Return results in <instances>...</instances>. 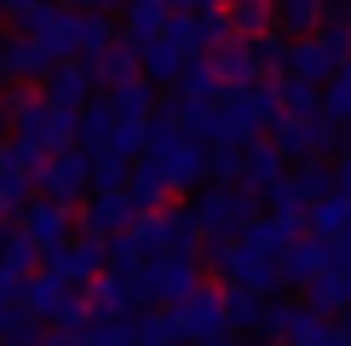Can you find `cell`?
I'll use <instances>...</instances> for the list:
<instances>
[{"instance_id": "30bf717a", "label": "cell", "mask_w": 351, "mask_h": 346, "mask_svg": "<svg viewBox=\"0 0 351 346\" xmlns=\"http://www.w3.org/2000/svg\"><path fill=\"white\" fill-rule=\"evenodd\" d=\"M18 139H29L35 150L58 156V150H69V144H75V115H69V110H52V104H40V110L18 127Z\"/></svg>"}, {"instance_id": "db71d44e", "label": "cell", "mask_w": 351, "mask_h": 346, "mask_svg": "<svg viewBox=\"0 0 351 346\" xmlns=\"http://www.w3.org/2000/svg\"><path fill=\"white\" fill-rule=\"evenodd\" d=\"M323 23H351V0H323Z\"/></svg>"}, {"instance_id": "d590c367", "label": "cell", "mask_w": 351, "mask_h": 346, "mask_svg": "<svg viewBox=\"0 0 351 346\" xmlns=\"http://www.w3.org/2000/svg\"><path fill=\"white\" fill-rule=\"evenodd\" d=\"M294 300H282V295H271L265 300V306H259V323H254V335H259V346H276V341H282L288 335V323H294Z\"/></svg>"}, {"instance_id": "816d5d0a", "label": "cell", "mask_w": 351, "mask_h": 346, "mask_svg": "<svg viewBox=\"0 0 351 346\" xmlns=\"http://www.w3.org/2000/svg\"><path fill=\"white\" fill-rule=\"evenodd\" d=\"M0 306H23V277L0 266Z\"/></svg>"}, {"instance_id": "f907efd6", "label": "cell", "mask_w": 351, "mask_h": 346, "mask_svg": "<svg viewBox=\"0 0 351 346\" xmlns=\"http://www.w3.org/2000/svg\"><path fill=\"white\" fill-rule=\"evenodd\" d=\"M35 335H40V323L23 306H12L6 312V346H35Z\"/></svg>"}, {"instance_id": "ffe728a7", "label": "cell", "mask_w": 351, "mask_h": 346, "mask_svg": "<svg viewBox=\"0 0 351 346\" xmlns=\"http://www.w3.org/2000/svg\"><path fill=\"white\" fill-rule=\"evenodd\" d=\"M81 300H86V312H93V317H127V312H133V288L115 277V271H98V277L86 283Z\"/></svg>"}, {"instance_id": "5b68a950", "label": "cell", "mask_w": 351, "mask_h": 346, "mask_svg": "<svg viewBox=\"0 0 351 346\" xmlns=\"http://www.w3.org/2000/svg\"><path fill=\"white\" fill-rule=\"evenodd\" d=\"M18 231L35 242L40 254H47V249H58V242L75 237V208H64V202H47V196H40V202L29 196V208L18 214Z\"/></svg>"}, {"instance_id": "484cf974", "label": "cell", "mask_w": 351, "mask_h": 346, "mask_svg": "<svg viewBox=\"0 0 351 346\" xmlns=\"http://www.w3.org/2000/svg\"><path fill=\"white\" fill-rule=\"evenodd\" d=\"M133 346H184V329H179V317H173V306L138 312L133 317Z\"/></svg>"}, {"instance_id": "b9f144b4", "label": "cell", "mask_w": 351, "mask_h": 346, "mask_svg": "<svg viewBox=\"0 0 351 346\" xmlns=\"http://www.w3.org/2000/svg\"><path fill=\"white\" fill-rule=\"evenodd\" d=\"M40 104H47V98L35 93V86H6V93H0V110H6V127H23L29 115H35Z\"/></svg>"}, {"instance_id": "277c9868", "label": "cell", "mask_w": 351, "mask_h": 346, "mask_svg": "<svg viewBox=\"0 0 351 346\" xmlns=\"http://www.w3.org/2000/svg\"><path fill=\"white\" fill-rule=\"evenodd\" d=\"M173 317H179V329H184V346H190V341H225V335H230L213 283H202L196 295H184L179 306H173Z\"/></svg>"}, {"instance_id": "d6a6232c", "label": "cell", "mask_w": 351, "mask_h": 346, "mask_svg": "<svg viewBox=\"0 0 351 346\" xmlns=\"http://www.w3.org/2000/svg\"><path fill=\"white\" fill-rule=\"evenodd\" d=\"M167 29V6L162 0H127V41H156Z\"/></svg>"}, {"instance_id": "11a10c76", "label": "cell", "mask_w": 351, "mask_h": 346, "mask_svg": "<svg viewBox=\"0 0 351 346\" xmlns=\"http://www.w3.org/2000/svg\"><path fill=\"white\" fill-rule=\"evenodd\" d=\"M29 6H40V0H0V12H6V18H23Z\"/></svg>"}, {"instance_id": "5bb4252c", "label": "cell", "mask_w": 351, "mask_h": 346, "mask_svg": "<svg viewBox=\"0 0 351 346\" xmlns=\"http://www.w3.org/2000/svg\"><path fill=\"white\" fill-rule=\"evenodd\" d=\"M184 64H190V58H184L179 47H173V41H162V35H156V41H144V47H138V81H150L156 93L179 81V69H184Z\"/></svg>"}, {"instance_id": "7bdbcfd3", "label": "cell", "mask_w": 351, "mask_h": 346, "mask_svg": "<svg viewBox=\"0 0 351 346\" xmlns=\"http://www.w3.org/2000/svg\"><path fill=\"white\" fill-rule=\"evenodd\" d=\"M52 323H58V335H86V323H93V312H86V300H81V288H69L64 295V306L52 312Z\"/></svg>"}, {"instance_id": "4fadbf2b", "label": "cell", "mask_w": 351, "mask_h": 346, "mask_svg": "<svg viewBox=\"0 0 351 346\" xmlns=\"http://www.w3.org/2000/svg\"><path fill=\"white\" fill-rule=\"evenodd\" d=\"M294 237H305L300 225H282V220H271V214H259L254 225L237 231V249H247L254 260H282V249H288Z\"/></svg>"}, {"instance_id": "9c48e42d", "label": "cell", "mask_w": 351, "mask_h": 346, "mask_svg": "<svg viewBox=\"0 0 351 346\" xmlns=\"http://www.w3.org/2000/svg\"><path fill=\"white\" fill-rule=\"evenodd\" d=\"M40 98H47L52 110L81 115V110L98 98V81H93V69H86V64H58L52 76H47V93H40Z\"/></svg>"}, {"instance_id": "f35d334b", "label": "cell", "mask_w": 351, "mask_h": 346, "mask_svg": "<svg viewBox=\"0 0 351 346\" xmlns=\"http://www.w3.org/2000/svg\"><path fill=\"white\" fill-rule=\"evenodd\" d=\"M133 317L138 312H127V317H93L86 335H81V346H133Z\"/></svg>"}, {"instance_id": "ab89813d", "label": "cell", "mask_w": 351, "mask_h": 346, "mask_svg": "<svg viewBox=\"0 0 351 346\" xmlns=\"http://www.w3.org/2000/svg\"><path fill=\"white\" fill-rule=\"evenodd\" d=\"M247 52H254V69H259V76H276V81H282V58H288V41L276 35V29L254 35V41H247Z\"/></svg>"}, {"instance_id": "d6986e66", "label": "cell", "mask_w": 351, "mask_h": 346, "mask_svg": "<svg viewBox=\"0 0 351 346\" xmlns=\"http://www.w3.org/2000/svg\"><path fill=\"white\" fill-rule=\"evenodd\" d=\"M305 312H317V317L351 312V277H346V271H323V277H311V283H305Z\"/></svg>"}, {"instance_id": "7dc6e473", "label": "cell", "mask_w": 351, "mask_h": 346, "mask_svg": "<svg viewBox=\"0 0 351 346\" xmlns=\"http://www.w3.org/2000/svg\"><path fill=\"white\" fill-rule=\"evenodd\" d=\"M208 179L213 185H237L242 179V150H230V144H208Z\"/></svg>"}, {"instance_id": "60d3db41", "label": "cell", "mask_w": 351, "mask_h": 346, "mask_svg": "<svg viewBox=\"0 0 351 346\" xmlns=\"http://www.w3.org/2000/svg\"><path fill=\"white\" fill-rule=\"evenodd\" d=\"M0 266H6V271H18V277H29V271L40 266V249L23 237V231H6V242H0Z\"/></svg>"}, {"instance_id": "d4e9b609", "label": "cell", "mask_w": 351, "mask_h": 346, "mask_svg": "<svg viewBox=\"0 0 351 346\" xmlns=\"http://www.w3.org/2000/svg\"><path fill=\"white\" fill-rule=\"evenodd\" d=\"M276 104H282L288 122H311V115H323V86L282 76V81H276Z\"/></svg>"}, {"instance_id": "cb8c5ba5", "label": "cell", "mask_w": 351, "mask_h": 346, "mask_svg": "<svg viewBox=\"0 0 351 346\" xmlns=\"http://www.w3.org/2000/svg\"><path fill=\"white\" fill-rule=\"evenodd\" d=\"M64 295H69V283H58L52 271H29V277H23V312L35 317V323L64 306Z\"/></svg>"}, {"instance_id": "9a60e30c", "label": "cell", "mask_w": 351, "mask_h": 346, "mask_svg": "<svg viewBox=\"0 0 351 346\" xmlns=\"http://www.w3.org/2000/svg\"><path fill=\"white\" fill-rule=\"evenodd\" d=\"M282 173H288V162H282V156L271 150L265 139H254V144H242V179H237L242 191H254V196H259V191H271V185L282 179Z\"/></svg>"}, {"instance_id": "603a6c76", "label": "cell", "mask_w": 351, "mask_h": 346, "mask_svg": "<svg viewBox=\"0 0 351 346\" xmlns=\"http://www.w3.org/2000/svg\"><path fill=\"white\" fill-rule=\"evenodd\" d=\"M110 133H115V110H110V98H93V104H86V110L75 115V150L98 156Z\"/></svg>"}, {"instance_id": "7402d4cb", "label": "cell", "mask_w": 351, "mask_h": 346, "mask_svg": "<svg viewBox=\"0 0 351 346\" xmlns=\"http://www.w3.org/2000/svg\"><path fill=\"white\" fill-rule=\"evenodd\" d=\"M115 18H104V12H81V29H75V64H93V58H104L115 47Z\"/></svg>"}, {"instance_id": "bcb514c9", "label": "cell", "mask_w": 351, "mask_h": 346, "mask_svg": "<svg viewBox=\"0 0 351 346\" xmlns=\"http://www.w3.org/2000/svg\"><path fill=\"white\" fill-rule=\"evenodd\" d=\"M317 47L328 52L334 69H346L351 64V23H317Z\"/></svg>"}, {"instance_id": "f6af8a7d", "label": "cell", "mask_w": 351, "mask_h": 346, "mask_svg": "<svg viewBox=\"0 0 351 346\" xmlns=\"http://www.w3.org/2000/svg\"><path fill=\"white\" fill-rule=\"evenodd\" d=\"M29 196H35V185L18 179V173H0V225L18 220V214L29 208Z\"/></svg>"}, {"instance_id": "7c38bea8", "label": "cell", "mask_w": 351, "mask_h": 346, "mask_svg": "<svg viewBox=\"0 0 351 346\" xmlns=\"http://www.w3.org/2000/svg\"><path fill=\"white\" fill-rule=\"evenodd\" d=\"M276 271H282V288H305L311 277H323L328 271V242H317V237H294L282 249V260H276Z\"/></svg>"}, {"instance_id": "681fc988", "label": "cell", "mask_w": 351, "mask_h": 346, "mask_svg": "<svg viewBox=\"0 0 351 346\" xmlns=\"http://www.w3.org/2000/svg\"><path fill=\"white\" fill-rule=\"evenodd\" d=\"M196 35H202V58H208L213 47H225V41H230L225 12H196Z\"/></svg>"}, {"instance_id": "8d00e7d4", "label": "cell", "mask_w": 351, "mask_h": 346, "mask_svg": "<svg viewBox=\"0 0 351 346\" xmlns=\"http://www.w3.org/2000/svg\"><path fill=\"white\" fill-rule=\"evenodd\" d=\"M288 179L300 185L305 208H311V202H328V196H334V168H328V162H300L294 173H288Z\"/></svg>"}, {"instance_id": "ba28073f", "label": "cell", "mask_w": 351, "mask_h": 346, "mask_svg": "<svg viewBox=\"0 0 351 346\" xmlns=\"http://www.w3.org/2000/svg\"><path fill=\"white\" fill-rule=\"evenodd\" d=\"M138 220V208L127 202V191H104V196H93V202H81V237H121L127 225Z\"/></svg>"}, {"instance_id": "6da1fadb", "label": "cell", "mask_w": 351, "mask_h": 346, "mask_svg": "<svg viewBox=\"0 0 351 346\" xmlns=\"http://www.w3.org/2000/svg\"><path fill=\"white\" fill-rule=\"evenodd\" d=\"M190 220H196L202 242H237V231L259 220V196L242 185H208L190 202Z\"/></svg>"}, {"instance_id": "1f68e13d", "label": "cell", "mask_w": 351, "mask_h": 346, "mask_svg": "<svg viewBox=\"0 0 351 346\" xmlns=\"http://www.w3.org/2000/svg\"><path fill=\"white\" fill-rule=\"evenodd\" d=\"M346 220H351V202L346 196H328V202H311V208H305V231H311L317 242H334L346 231Z\"/></svg>"}, {"instance_id": "f1b7e54d", "label": "cell", "mask_w": 351, "mask_h": 346, "mask_svg": "<svg viewBox=\"0 0 351 346\" xmlns=\"http://www.w3.org/2000/svg\"><path fill=\"white\" fill-rule=\"evenodd\" d=\"M173 93L184 98V104H219V81H213V69H208V58H190V64L179 69V81H173Z\"/></svg>"}, {"instance_id": "e575fe53", "label": "cell", "mask_w": 351, "mask_h": 346, "mask_svg": "<svg viewBox=\"0 0 351 346\" xmlns=\"http://www.w3.org/2000/svg\"><path fill=\"white\" fill-rule=\"evenodd\" d=\"M219 306H225V329H247V335H254V323H259V306H265V300L259 295H247V288H219Z\"/></svg>"}, {"instance_id": "9f6ffc18", "label": "cell", "mask_w": 351, "mask_h": 346, "mask_svg": "<svg viewBox=\"0 0 351 346\" xmlns=\"http://www.w3.org/2000/svg\"><path fill=\"white\" fill-rule=\"evenodd\" d=\"M340 242H351V220H346V231H340Z\"/></svg>"}, {"instance_id": "3957f363", "label": "cell", "mask_w": 351, "mask_h": 346, "mask_svg": "<svg viewBox=\"0 0 351 346\" xmlns=\"http://www.w3.org/2000/svg\"><path fill=\"white\" fill-rule=\"evenodd\" d=\"M40 271H52V277L69 283V288H86L104 271V242L98 237H69V242H58V249L40 254Z\"/></svg>"}, {"instance_id": "680465c9", "label": "cell", "mask_w": 351, "mask_h": 346, "mask_svg": "<svg viewBox=\"0 0 351 346\" xmlns=\"http://www.w3.org/2000/svg\"><path fill=\"white\" fill-rule=\"evenodd\" d=\"M0 242H6V225H0Z\"/></svg>"}, {"instance_id": "e0dca14e", "label": "cell", "mask_w": 351, "mask_h": 346, "mask_svg": "<svg viewBox=\"0 0 351 346\" xmlns=\"http://www.w3.org/2000/svg\"><path fill=\"white\" fill-rule=\"evenodd\" d=\"M323 23V0H271V29L282 41H305Z\"/></svg>"}, {"instance_id": "f546056e", "label": "cell", "mask_w": 351, "mask_h": 346, "mask_svg": "<svg viewBox=\"0 0 351 346\" xmlns=\"http://www.w3.org/2000/svg\"><path fill=\"white\" fill-rule=\"evenodd\" d=\"M225 23L230 41H254L271 29V0H225Z\"/></svg>"}, {"instance_id": "52a82bcc", "label": "cell", "mask_w": 351, "mask_h": 346, "mask_svg": "<svg viewBox=\"0 0 351 346\" xmlns=\"http://www.w3.org/2000/svg\"><path fill=\"white\" fill-rule=\"evenodd\" d=\"M144 162L162 173V185H167V191H196V185L208 179V144L179 139L173 150H162V156H144Z\"/></svg>"}, {"instance_id": "8992f818", "label": "cell", "mask_w": 351, "mask_h": 346, "mask_svg": "<svg viewBox=\"0 0 351 346\" xmlns=\"http://www.w3.org/2000/svg\"><path fill=\"white\" fill-rule=\"evenodd\" d=\"M86 168H93V156L86 150H58L47 156V168H40V191H47V202H64V208H75L81 191H86Z\"/></svg>"}, {"instance_id": "836d02e7", "label": "cell", "mask_w": 351, "mask_h": 346, "mask_svg": "<svg viewBox=\"0 0 351 346\" xmlns=\"http://www.w3.org/2000/svg\"><path fill=\"white\" fill-rule=\"evenodd\" d=\"M276 346H334V317H317V312H294V323H288V335Z\"/></svg>"}, {"instance_id": "2e32d148", "label": "cell", "mask_w": 351, "mask_h": 346, "mask_svg": "<svg viewBox=\"0 0 351 346\" xmlns=\"http://www.w3.org/2000/svg\"><path fill=\"white\" fill-rule=\"evenodd\" d=\"M282 76H294V81H311V86H328V81H334V64H328V52L317 47V35H305V41H288Z\"/></svg>"}, {"instance_id": "6f0895ef", "label": "cell", "mask_w": 351, "mask_h": 346, "mask_svg": "<svg viewBox=\"0 0 351 346\" xmlns=\"http://www.w3.org/2000/svg\"><path fill=\"white\" fill-rule=\"evenodd\" d=\"M0 133H6V110H0Z\"/></svg>"}, {"instance_id": "c3c4849f", "label": "cell", "mask_w": 351, "mask_h": 346, "mask_svg": "<svg viewBox=\"0 0 351 346\" xmlns=\"http://www.w3.org/2000/svg\"><path fill=\"white\" fill-rule=\"evenodd\" d=\"M334 144H340V127L323 122V115H311V122H305V162H323Z\"/></svg>"}, {"instance_id": "ac0fdd59", "label": "cell", "mask_w": 351, "mask_h": 346, "mask_svg": "<svg viewBox=\"0 0 351 346\" xmlns=\"http://www.w3.org/2000/svg\"><path fill=\"white\" fill-rule=\"evenodd\" d=\"M93 81H104L110 93L115 86H127V81H138V41H127V35H115V47L104 52V58H93Z\"/></svg>"}, {"instance_id": "ee69618b", "label": "cell", "mask_w": 351, "mask_h": 346, "mask_svg": "<svg viewBox=\"0 0 351 346\" xmlns=\"http://www.w3.org/2000/svg\"><path fill=\"white\" fill-rule=\"evenodd\" d=\"M104 156H115V162H138V156H144V127L115 122V133L104 139Z\"/></svg>"}, {"instance_id": "8fae6325", "label": "cell", "mask_w": 351, "mask_h": 346, "mask_svg": "<svg viewBox=\"0 0 351 346\" xmlns=\"http://www.w3.org/2000/svg\"><path fill=\"white\" fill-rule=\"evenodd\" d=\"M208 69H213L219 93H242V86L265 81V76L254 69V52H247V41H225V47H213V52H208Z\"/></svg>"}, {"instance_id": "74e56055", "label": "cell", "mask_w": 351, "mask_h": 346, "mask_svg": "<svg viewBox=\"0 0 351 346\" xmlns=\"http://www.w3.org/2000/svg\"><path fill=\"white\" fill-rule=\"evenodd\" d=\"M323 122L351 127V64H346V69H334V81L323 86Z\"/></svg>"}, {"instance_id": "83f0119b", "label": "cell", "mask_w": 351, "mask_h": 346, "mask_svg": "<svg viewBox=\"0 0 351 346\" xmlns=\"http://www.w3.org/2000/svg\"><path fill=\"white\" fill-rule=\"evenodd\" d=\"M127 202H133L138 214H162V202H167V185H162V173H156L150 162H133V173H127Z\"/></svg>"}, {"instance_id": "7a4b0ae2", "label": "cell", "mask_w": 351, "mask_h": 346, "mask_svg": "<svg viewBox=\"0 0 351 346\" xmlns=\"http://www.w3.org/2000/svg\"><path fill=\"white\" fill-rule=\"evenodd\" d=\"M127 288H133V306L162 312V306H179L184 295L202 288V266L196 260H179V254H162V260H144Z\"/></svg>"}, {"instance_id": "f5cc1de1", "label": "cell", "mask_w": 351, "mask_h": 346, "mask_svg": "<svg viewBox=\"0 0 351 346\" xmlns=\"http://www.w3.org/2000/svg\"><path fill=\"white\" fill-rule=\"evenodd\" d=\"M52 6H64V12H104V18H110L121 0H52Z\"/></svg>"}, {"instance_id": "4dcf8cb0", "label": "cell", "mask_w": 351, "mask_h": 346, "mask_svg": "<svg viewBox=\"0 0 351 346\" xmlns=\"http://www.w3.org/2000/svg\"><path fill=\"white\" fill-rule=\"evenodd\" d=\"M40 168H47V150H35L29 139H18V133H12L6 144H0V173H18V179L40 185Z\"/></svg>"}, {"instance_id": "4316f807", "label": "cell", "mask_w": 351, "mask_h": 346, "mask_svg": "<svg viewBox=\"0 0 351 346\" xmlns=\"http://www.w3.org/2000/svg\"><path fill=\"white\" fill-rule=\"evenodd\" d=\"M162 242H167V254H179V260L202 254V231L190 220V208H162Z\"/></svg>"}, {"instance_id": "44dd1931", "label": "cell", "mask_w": 351, "mask_h": 346, "mask_svg": "<svg viewBox=\"0 0 351 346\" xmlns=\"http://www.w3.org/2000/svg\"><path fill=\"white\" fill-rule=\"evenodd\" d=\"M104 98H110L115 122H133V127H144L156 115V104H162V93H156L150 81H127V86H115V93H104Z\"/></svg>"}]
</instances>
